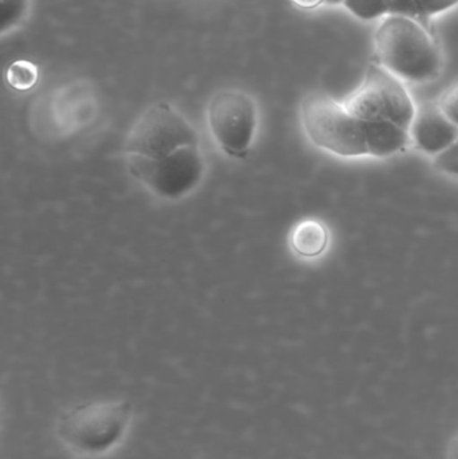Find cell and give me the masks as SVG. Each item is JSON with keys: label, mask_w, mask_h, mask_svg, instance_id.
I'll return each mask as SVG.
<instances>
[{"label": "cell", "mask_w": 458, "mask_h": 459, "mask_svg": "<svg viewBox=\"0 0 458 459\" xmlns=\"http://www.w3.org/2000/svg\"><path fill=\"white\" fill-rule=\"evenodd\" d=\"M198 134L179 112L166 102L152 105L129 134V156L160 160L179 148L198 145Z\"/></svg>", "instance_id": "5"}, {"label": "cell", "mask_w": 458, "mask_h": 459, "mask_svg": "<svg viewBox=\"0 0 458 459\" xmlns=\"http://www.w3.org/2000/svg\"><path fill=\"white\" fill-rule=\"evenodd\" d=\"M292 3L303 10H316L317 7L325 5V0H292Z\"/></svg>", "instance_id": "18"}, {"label": "cell", "mask_w": 458, "mask_h": 459, "mask_svg": "<svg viewBox=\"0 0 458 459\" xmlns=\"http://www.w3.org/2000/svg\"><path fill=\"white\" fill-rule=\"evenodd\" d=\"M2 13H0V31L4 34L8 30L15 27L23 19L29 5V0H0Z\"/></svg>", "instance_id": "14"}, {"label": "cell", "mask_w": 458, "mask_h": 459, "mask_svg": "<svg viewBox=\"0 0 458 459\" xmlns=\"http://www.w3.org/2000/svg\"><path fill=\"white\" fill-rule=\"evenodd\" d=\"M421 4L425 15L429 21H432L433 16L456 7L458 0H421Z\"/></svg>", "instance_id": "17"}, {"label": "cell", "mask_w": 458, "mask_h": 459, "mask_svg": "<svg viewBox=\"0 0 458 459\" xmlns=\"http://www.w3.org/2000/svg\"><path fill=\"white\" fill-rule=\"evenodd\" d=\"M433 166L443 174L458 178V139L451 147L436 156Z\"/></svg>", "instance_id": "15"}, {"label": "cell", "mask_w": 458, "mask_h": 459, "mask_svg": "<svg viewBox=\"0 0 458 459\" xmlns=\"http://www.w3.org/2000/svg\"><path fill=\"white\" fill-rule=\"evenodd\" d=\"M344 0H325V5H341Z\"/></svg>", "instance_id": "20"}, {"label": "cell", "mask_w": 458, "mask_h": 459, "mask_svg": "<svg viewBox=\"0 0 458 459\" xmlns=\"http://www.w3.org/2000/svg\"><path fill=\"white\" fill-rule=\"evenodd\" d=\"M300 115L307 136L317 148L341 158L368 155L365 123L343 102L328 94H308L301 102Z\"/></svg>", "instance_id": "3"}, {"label": "cell", "mask_w": 458, "mask_h": 459, "mask_svg": "<svg viewBox=\"0 0 458 459\" xmlns=\"http://www.w3.org/2000/svg\"><path fill=\"white\" fill-rule=\"evenodd\" d=\"M378 64L408 82H430L440 77L443 54L432 31L406 16L384 18L374 35Z\"/></svg>", "instance_id": "1"}, {"label": "cell", "mask_w": 458, "mask_h": 459, "mask_svg": "<svg viewBox=\"0 0 458 459\" xmlns=\"http://www.w3.org/2000/svg\"><path fill=\"white\" fill-rule=\"evenodd\" d=\"M330 231L319 220H304L290 234V247L298 256L316 258L327 250Z\"/></svg>", "instance_id": "10"}, {"label": "cell", "mask_w": 458, "mask_h": 459, "mask_svg": "<svg viewBox=\"0 0 458 459\" xmlns=\"http://www.w3.org/2000/svg\"><path fill=\"white\" fill-rule=\"evenodd\" d=\"M385 2H386L389 15L406 16V18L414 19V21L424 24L428 30L432 31L430 21L425 15L421 0H385Z\"/></svg>", "instance_id": "13"}, {"label": "cell", "mask_w": 458, "mask_h": 459, "mask_svg": "<svg viewBox=\"0 0 458 459\" xmlns=\"http://www.w3.org/2000/svg\"><path fill=\"white\" fill-rule=\"evenodd\" d=\"M129 171L158 195L177 199L199 185L204 174V160L199 145H188L160 160L129 156Z\"/></svg>", "instance_id": "7"}, {"label": "cell", "mask_w": 458, "mask_h": 459, "mask_svg": "<svg viewBox=\"0 0 458 459\" xmlns=\"http://www.w3.org/2000/svg\"><path fill=\"white\" fill-rule=\"evenodd\" d=\"M341 5L359 21H376L389 15L385 0H344Z\"/></svg>", "instance_id": "11"}, {"label": "cell", "mask_w": 458, "mask_h": 459, "mask_svg": "<svg viewBox=\"0 0 458 459\" xmlns=\"http://www.w3.org/2000/svg\"><path fill=\"white\" fill-rule=\"evenodd\" d=\"M207 118L223 152L231 158H246L258 123L257 105L252 96L238 89L220 91L210 101Z\"/></svg>", "instance_id": "6"}, {"label": "cell", "mask_w": 458, "mask_h": 459, "mask_svg": "<svg viewBox=\"0 0 458 459\" xmlns=\"http://www.w3.org/2000/svg\"><path fill=\"white\" fill-rule=\"evenodd\" d=\"M448 459H458V433L449 444Z\"/></svg>", "instance_id": "19"}, {"label": "cell", "mask_w": 458, "mask_h": 459, "mask_svg": "<svg viewBox=\"0 0 458 459\" xmlns=\"http://www.w3.org/2000/svg\"><path fill=\"white\" fill-rule=\"evenodd\" d=\"M365 123V121H363ZM368 155L386 159L405 150L410 142L408 129L393 123H365Z\"/></svg>", "instance_id": "9"}, {"label": "cell", "mask_w": 458, "mask_h": 459, "mask_svg": "<svg viewBox=\"0 0 458 459\" xmlns=\"http://www.w3.org/2000/svg\"><path fill=\"white\" fill-rule=\"evenodd\" d=\"M409 134L417 150L437 156L456 142L458 126L445 117L437 102H427L417 107Z\"/></svg>", "instance_id": "8"}, {"label": "cell", "mask_w": 458, "mask_h": 459, "mask_svg": "<svg viewBox=\"0 0 458 459\" xmlns=\"http://www.w3.org/2000/svg\"><path fill=\"white\" fill-rule=\"evenodd\" d=\"M437 104L445 117L458 126V82L444 91Z\"/></svg>", "instance_id": "16"}, {"label": "cell", "mask_w": 458, "mask_h": 459, "mask_svg": "<svg viewBox=\"0 0 458 459\" xmlns=\"http://www.w3.org/2000/svg\"><path fill=\"white\" fill-rule=\"evenodd\" d=\"M344 107L365 123H393L410 129L416 104L400 78L379 64H370L360 85Z\"/></svg>", "instance_id": "4"}, {"label": "cell", "mask_w": 458, "mask_h": 459, "mask_svg": "<svg viewBox=\"0 0 458 459\" xmlns=\"http://www.w3.org/2000/svg\"><path fill=\"white\" fill-rule=\"evenodd\" d=\"M132 420L129 402H94L74 407L58 422L59 438L83 455H99L115 449Z\"/></svg>", "instance_id": "2"}, {"label": "cell", "mask_w": 458, "mask_h": 459, "mask_svg": "<svg viewBox=\"0 0 458 459\" xmlns=\"http://www.w3.org/2000/svg\"><path fill=\"white\" fill-rule=\"evenodd\" d=\"M38 70L26 61L15 62L7 72V81L16 91H29L37 83Z\"/></svg>", "instance_id": "12"}]
</instances>
